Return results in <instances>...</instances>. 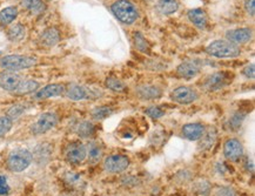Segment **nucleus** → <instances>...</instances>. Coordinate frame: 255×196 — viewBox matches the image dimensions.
<instances>
[{
	"label": "nucleus",
	"mask_w": 255,
	"mask_h": 196,
	"mask_svg": "<svg viewBox=\"0 0 255 196\" xmlns=\"http://www.w3.org/2000/svg\"><path fill=\"white\" fill-rule=\"evenodd\" d=\"M33 161V154L26 148H17L12 150L6 160V166L8 171L13 173H20L27 169Z\"/></svg>",
	"instance_id": "f257e3e1"
},
{
	"label": "nucleus",
	"mask_w": 255,
	"mask_h": 196,
	"mask_svg": "<svg viewBox=\"0 0 255 196\" xmlns=\"http://www.w3.org/2000/svg\"><path fill=\"white\" fill-rule=\"evenodd\" d=\"M37 58L29 57V55L11 54L4 55L0 58V68L5 71L17 72L21 70H27L37 65Z\"/></svg>",
	"instance_id": "f03ea898"
},
{
	"label": "nucleus",
	"mask_w": 255,
	"mask_h": 196,
	"mask_svg": "<svg viewBox=\"0 0 255 196\" xmlns=\"http://www.w3.org/2000/svg\"><path fill=\"white\" fill-rule=\"evenodd\" d=\"M206 52L215 58H235L241 54V50L238 45L228 40H215L206 47Z\"/></svg>",
	"instance_id": "7ed1b4c3"
},
{
	"label": "nucleus",
	"mask_w": 255,
	"mask_h": 196,
	"mask_svg": "<svg viewBox=\"0 0 255 196\" xmlns=\"http://www.w3.org/2000/svg\"><path fill=\"white\" fill-rule=\"evenodd\" d=\"M112 12L120 21L126 25L133 24L139 17L138 9L128 0H118L112 5Z\"/></svg>",
	"instance_id": "20e7f679"
},
{
	"label": "nucleus",
	"mask_w": 255,
	"mask_h": 196,
	"mask_svg": "<svg viewBox=\"0 0 255 196\" xmlns=\"http://www.w3.org/2000/svg\"><path fill=\"white\" fill-rule=\"evenodd\" d=\"M58 123V115L55 113L46 112L42 113L40 116L35 120V122L31 126V133L33 135H41L50 132L52 128H54Z\"/></svg>",
	"instance_id": "39448f33"
},
{
	"label": "nucleus",
	"mask_w": 255,
	"mask_h": 196,
	"mask_svg": "<svg viewBox=\"0 0 255 196\" xmlns=\"http://www.w3.org/2000/svg\"><path fill=\"white\" fill-rule=\"evenodd\" d=\"M129 163V159L126 155L114 154L107 156L105 159L104 168L106 172L112 173V174H118V173L125 172L128 168Z\"/></svg>",
	"instance_id": "423d86ee"
},
{
	"label": "nucleus",
	"mask_w": 255,
	"mask_h": 196,
	"mask_svg": "<svg viewBox=\"0 0 255 196\" xmlns=\"http://www.w3.org/2000/svg\"><path fill=\"white\" fill-rule=\"evenodd\" d=\"M65 158L71 165H80L86 159V146L80 141L71 142L65 152Z\"/></svg>",
	"instance_id": "0eeeda50"
},
{
	"label": "nucleus",
	"mask_w": 255,
	"mask_h": 196,
	"mask_svg": "<svg viewBox=\"0 0 255 196\" xmlns=\"http://www.w3.org/2000/svg\"><path fill=\"white\" fill-rule=\"evenodd\" d=\"M198 98L199 94L197 93V91L186 86L175 88V90L171 93V99L174 101V102L180 104H189L194 102Z\"/></svg>",
	"instance_id": "6e6552de"
},
{
	"label": "nucleus",
	"mask_w": 255,
	"mask_h": 196,
	"mask_svg": "<svg viewBox=\"0 0 255 196\" xmlns=\"http://www.w3.org/2000/svg\"><path fill=\"white\" fill-rule=\"evenodd\" d=\"M22 78L18 73L12 71H4L0 73V87L6 92L14 93L19 85H20Z\"/></svg>",
	"instance_id": "1a4fd4ad"
},
{
	"label": "nucleus",
	"mask_w": 255,
	"mask_h": 196,
	"mask_svg": "<svg viewBox=\"0 0 255 196\" xmlns=\"http://www.w3.org/2000/svg\"><path fill=\"white\" fill-rule=\"evenodd\" d=\"M224 155L230 161H239L244 155V146L237 139H230L224 145Z\"/></svg>",
	"instance_id": "9d476101"
},
{
	"label": "nucleus",
	"mask_w": 255,
	"mask_h": 196,
	"mask_svg": "<svg viewBox=\"0 0 255 196\" xmlns=\"http://www.w3.org/2000/svg\"><path fill=\"white\" fill-rule=\"evenodd\" d=\"M230 83L227 73L224 72H218V73L211 74L204 83V88L208 92H214V91L221 90L222 87H225Z\"/></svg>",
	"instance_id": "9b49d317"
},
{
	"label": "nucleus",
	"mask_w": 255,
	"mask_h": 196,
	"mask_svg": "<svg viewBox=\"0 0 255 196\" xmlns=\"http://www.w3.org/2000/svg\"><path fill=\"white\" fill-rule=\"evenodd\" d=\"M64 85L61 84H51L47 85V86L42 87L41 90H38L34 94V99L35 100H45V99H50V98L53 97H59L61 94H64L65 92Z\"/></svg>",
	"instance_id": "f8f14e48"
},
{
	"label": "nucleus",
	"mask_w": 255,
	"mask_h": 196,
	"mask_svg": "<svg viewBox=\"0 0 255 196\" xmlns=\"http://www.w3.org/2000/svg\"><path fill=\"white\" fill-rule=\"evenodd\" d=\"M176 72L181 78H185V79H192V78H195L200 72V64L195 60H188L185 61V63L180 64L178 68H176Z\"/></svg>",
	"instance_id": "ddd939ff"
},
{
	"label": "nucleus",
	"mask_w": 255,
	"mask_h": 196,
	"mask_svg": "<svg viewBox=\"0 0 255 196\" xmlns=\"http://www.w3.org/2000/svg\"><path fill=\"white\" fill-rule=\"evenodd\" d=\"M205 133V127L201 123H187V125L182 126L181 134L185 139L189 141H198L201 139V136Z\"/></svg>",
	"instance_id": "4468645a"
},
{
	"label": "nucleus",
	"mask_w": 255,
	"mask_h": 196,
	"mask_svg": "<svg viewBox=\"0 0 255 196\" xmlns=\"http://www.w3.org/2000/svg\"><path fill=\"white\" fill-rule=\"evenodd\" d=\"M65 92H66V97L70 100L80 101L91 98V93L93 92V90H87L86 87L80 86V85L72 84L67 87V90H65Z\"/></svg>",
	"instance_id": "2eb2a0df"
},
{
	"label": "nucleus",
	"mask_w": 255,
	"mask_h": 196,
	"mask_svg": "<svg viewBox=\"0 0 255 196\" xmlns=\"http://www.w3.org/2000/svg\"><path fill=\"white\" fill-rule=\"evenodd\" d=\"M226 38L228 41L233 42V44H246L252 39V29L250 28H235L227 31Z\"/></svg>",
	"instance_id": "dca6fc26"
},
{
	"label": "nucleus",
	"mask_w": 255,
	"mask_h": 196,
	"mask_svg": "<svg viewBox=\"0 0 255 196\" xmlns=\"http://www.w3.org/2000/svg\"><path fill=\"white\" fill-rule=\"evenodd\" d=\"M39 41H40L42 46L53 47L60 41V32L55 27H48L41 32Z\"/></svg>",
	"instance_id": "f3484780"
},
{
	"label": "nucleus",
	"mask_w": 255,
	"mask_h": 196,
	"mask_svg": "<svg viewBox=\"0 0 255 196\" xmlns=\"http://www.w3.org/2000/svg\"><path fill=\"white\" fill-rule=\"evenodd\" d=\"M135 93L141 100H155L162 96L161 90H159L155 86H149V85H143V86L138 87Z\"/></svg>",
	"instance_id": "a211bd4d"
},
{
	"label": "nucleus",
	"mask_w": 255,
	"mask_h": 196,
	"mask_svg": "<svg viewBox=\"0 0 255 196\" xmlns=\"http://www.w3.org/2000/svg\"><path fill=\"white\" fill-rule=\"evenodd\" d=\"M188 19L198 28H206L208 22V18L206 12L202 8H193L188 11Z\"/></svg>",
	"instance_id": "6ab92c4d"
},
{
	"label": "nucleus",
	"mask_w": 255,
	"mask_h": 196,
	"mask_svg": "<svg viewBox=\"0 0 255 196\" xmlns=\"http://www.w3.org/2000/svg\"><path fill=\"white\" fill-rule=\"evenodd\" d=\"M21 6L33 15L41 14L46 9V4L42 0H22Z\"/></svg>",
	"instance_id": "aec40b11"
},
{
	"label": "nucleus",
	"mask_w": 255,
	"mask_h": 196,
	"mask_svg": "<svg viewBox=\"0 0 255 196\" xmlns=\"http://www.w3.org/2000/svg\"><path fill=\"white\" fill-rule=\"evenodd\" d=\"M86 156L91 163H98L103 158V148L100 143L96 141L90 142L86 147Z\"/></svg>",
	"instance_id": "412c9836"
},
{
	"label": "nucleus",
	"mask_w": 255,
	"mask_h": 196,
	"mask_svg": "<svg viewBox=\"0 0 255 196\" xmlns=\"http://www.w3.org/2000/svg\"><path fill=\"white\" fill-rule=\"evenodd\" d=\"M39 87H40V84L38 81L31 79H22L14 93L18 94V96H25V94L33 93L35 91H38Z\"/></svg>",
	"instance_id": "4be33fe9"
},
{
	"label": "nucleus",
	"mask_w": 255,
	"mask_h": 196,
	"mask_svg": "<svg viewBox=\"0 0 255 196\" xmlns=\"http://www.w3.org/2000/svg\"><path fill=\"white\" fill-rule=\"evenodd\" d=\"M179 4L176 0H159L156 2V9L161 13V14L169 15L173 14L178 11Z\"/></svg>",
	"instance_id": "5701e85b"
},
{
	"label": "nucleus",
	"mask_w": 255,
	"mask_h": 196,
	"mask_svg": "<svg viewBox=\"0 0 255 196\" xmlns=\"http://www.w3.org/2000/svg\"><path fill=\"white\" fill-rule=\"evenodd\" d=\"M200 140L201 141L199 143V148L202 150L211 149L215 143V140H217V132H215L214 128L208 129L207 132L205 130L204 135L201 136Z\"/></svg>",
	"instance_id": "b1692460"
},
{
	"label": "nucleus",
	"mask_w": 255,
	"mask_h": 196,
	"mask_svg": "<svg viewBox=\"0 0 255 196\" xmlns=\"http://www.w3.org/2000/svg\"><path fill=\"white\" fill-rule=\"evenodd\" d=\"M26 28L21 24H14L8 28L7 38L13 42H19L25 38Z\"/></svg>",
	"instance_id": "393cba45"
},
{
	"label": "nucleus",
	"mask_w": 255,
	"mask_h": 196,
	"mask_svg": "<svg viewBox=\"0 0 255 196\" xmlns=\"http://www.w3.org/2000/svg\"><path fill=\"white\" fill-rule=\"evenodd\" d=\"M18 17V8L14 6H9L0 11V24L9 25L14 21V19Z\"/></svg>",
	"instance_id": "a878e982"
},
{
	"label": "nucleus",
	"mask_w": 255,
	"mask_h": 196,
	"mask_svg": "<svg viewBox=\"0 0 255 196\" xmlns=\"http://www.w3.org/2000/svg\"><path fill=\"white\" fill-rule=\"evenodd\" d=\"M105 85H106V87L109 88V90L117 93H124L126 91L125 84H124L122 80L118 79V78H113V77L107 78L106 81H105Z\"/></svg>",
	"instance_id": "bb28decb"
},
{
	"label": "nucleus",
	"mask_w": 255,
	"mask_h": 196,
	"mask_svg": "<svg viewBox=\"0 0 255 196\" xmlns=\"http://www.w3.org/2000/svg\"><path fill=\"white\" fill-rule=\"evenodd\" d=\"M77 134L83 139H88L94 134V126L90 121H83L77 128Z\"/></svg>",
	"instance_id": "cd10ccee"
},
{
	"label": "nucleus",
	"mask_w": 255,
	"mask_h": 196,
	"mask_svg": "<svg viewBox=\"0 0 255 196\" xmlns=\"http://www.w3.org/2000/svg\"><path fill=\"white\" fill-rule=\"evenodd\" d=\"M113 108L109 106H100V107H96V108L92 109L91 112V115H92L93 119L96 120H104L106 117L111 116L113 114Z\"/></svg>",
	"instance_id": "c85d7f7f"
},
{
	"label": "nucleus",
	"mask_w": 255,
	"mask_h": 196,
	"mask_svg": "<svg viewBox=\"0 0 255 196\" xmlns=\"http://www.w3.org/2000/svg\"><path fill=\"white\" fill-rule=\"evenodd\" d=\"M13 127V120L8 116H0V139L4 138Z\"/></svg>",
	"instance_id": "c756f323"
},
{
	"label": "nucleus",
	"mask_w": 255,
	"mask_h": 196,
	"mask_svg": "<svg viewBox=\"0 0 255 196\" xmlns=\"http://www.w3.org/2000/svg\"><path fill=\"white\" fill-rule=\"evenodd\" d=\"M25 110H26V104L24 103L14 104V106H12L11 108L7 110V115L6 116H8L11 120H15L18 119V117L20 116Z\"/></svg>",
	"instance_id": "7c9ffc66"
},
{
	"label": "nucleus",
	"mask_w": 255,
	"mask_h": 196,
	"mask_svg": "<svg viewBox=\"0 0 255 196\" xmlns=\"http://www.w3.org/2000/svg\"><path fill=\"white\" fill-rule=\"evenodd\" d=\"M134 42H135V46L139 51H141L142 53H148L149 51V46L147 44L146 39L142 37L140 33H135L134 34Z\"/></svg>",
	"instance_id": "2f4dec72"
},
{
	"label": "nucleus",
	"mask_w": 255,
	"mask_h": 196,
	"mask_svg": "<svg viewBox=\"0 0 255 196\" xmlns=\"http://www.w3.org/2000/svg\"><path fill=\"white\" fill-rule=\"evenodd\" d=\"M245 116H246V115H245L244 113H240V112L234 113L233 115H232L231 119H230L231 128L233 129V130L240 128L241 123H243V121L245 120Z\"/></svg>",
	"instance_id": "473e14b6"
},
{
	"label": "nucleus",
	"mask_w": 255,
	"mask_h": 196,
	"mask_svg": "<svg viewBox=\"0 0 255 196\" xmlns=\"http://www.w3.org/2000/svg\"><path fill=\"white\" fill-rule=\"evenodd\" d=\"M146 114L152 119H160V117L165 115V110H162L160 107H149L148 109H146Z\"/></svg>",
	"instance_id": "72a5a7b5"
},
{
	"label": "nucleus",
	"mask_w": 255,
	"mask_h": 196,
	"mask_svg": "<svg viewBox=\"0 0 255 196\" xmlns=\"http://www.w3.org/2000/svg\"><path fill=\"white\" fill-rule=\"evenodd\" d=\"M9 193V186L4 175H0V195H7Z\"/></svg>",
	"instance_id": "f704fd0d"
},
{
	"label": "nucleus",
	"mask_w": 255,
	"mask_h": 196,
	"mask_svg": "<svg viewBox=\"0 0 255 196\" xmlns=\"http://www.w3.org/2000/svg\"><path fill=\"white\" fill-rule=\"evenodd\" d=\"M243 74L246 78H248V79H254V77H255V66H254V64H251V65H248V66L245 67L244 70H243Z\"/></svg>",
	"instance_id": "c9c22d12"
},
{
	"label": "nucleus",
	"mask_w": 255,
	"mask_h": 196,
	"mask_svg": "<svg viewBox=\"0 0 255 196\" xmlns=\"http://www.w3.org/2000/svg\"><path fill=\"white\" fill-rule=\"evenodd\" d=\"M217 196H238V195L234 189H232L230 187H224L219 189L217 193Z\"/></svg>",
	"instance_id": "e433bc0d"
},
{
	"label": "nucleus",
	"mask_w": 255,
	"mask_h": 196,
	"mask_svg": "<svg viewBox=\"0 0 255 196\" xmlns=\"http://www.w3.org/2000/svg\"><path fill=\"white\" fill-rule=\"evenodd\" d=\"M245 9L248 14L254 17V13H255V0H246L245 1Z\"/></svg>",
	"instance_id": "4c0bfd02"
}]
</instances>
